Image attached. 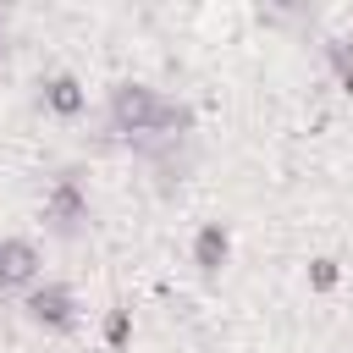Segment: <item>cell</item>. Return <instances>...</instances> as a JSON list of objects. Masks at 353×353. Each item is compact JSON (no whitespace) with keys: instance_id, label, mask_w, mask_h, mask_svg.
<instances>
[{"instance_id":"obj_1","label":"cell","mask_w":353,"mask_h":353,"mask_svg":"<svg viewBox=\"0 0 353 353\" xmlns=\"http://www.w3.org/2000/svg\"><path fill=\"white\" fill-rule=\"evenodd\" d=\"M105 127H110V138L132 143L138 154L165 160V154H176V143H188L193 110L149 83H116L105 94Z\"/></svg>"},{"instance_id":"obj_2","label":"cell","mask_w":353,"mask_h":353,"mask_svg":"<svg viewBox=\"0 0 353 353\" xmlns=\"http://www.w3.org/2000/svg\"><path fill=\"white\" fill-rule=\"evenodd\" d=\"M39 221H44V232H50V237H61V243H72V237H83V232H88V188H83V176H77V171H61V176L44 188Z\"/></svg>"},{"instance_id":"obj_3","label":"cell","mask_w":353,"mask_h":353,"mask_svg":"<svg viewBox=\"0 0 353 353\" xmlns=\"http://www.w3.org/2000/svg\"><path fill=\"white\" fill-rule=\"evenodd\" d=\"M22 314H28V325H39L44 336H72L77 320H83L77 292H72L66 281H33V287L22 292Z\"/></svg>"},{"instance_id":"obj_4","label":"cell","mask_w":353,"mask_h":353,"mask_svg":"<svg viewBox=\"0 0 353 353\" xmlns=\"http://www.w3.org/2000/svg\"><path fill=\"white\" fill-rule=\"evenodd\" d=\"M44 265H39V248L28 243V237H0V298H17V292H28L33 281H44L39 276Z\"/></svg>"},{"instance_id":"obj_5","label":"cell","mask_w":353,"mask_h":353,"mask_svg":"<svg viewBox=\"0 0 353 353\" xmlns=\"http://www.w3.org/2000/svg\"><path fill=\"white\" fill-rule=\"evenodd\" d=\"M39 105H44L50 116H61V121H77V116L88 110V88H83L72 72H50V77L39 83Z\"/></svg>"},{"instance_id":"obj_6","label":"cell","mask_w":353,"mask_h":353,"mask_svg":"<svg viewBox=\"0 0 353 353\" xmlns=\"http://www.w3.org/2000/svg\"><path fill=\"white\" fill-rule=\"evenodd\" d=\"M226 259H232V232H226L221 221H204V226L193 232V265H199V276L215 281V276L226 270Z\"/></svg>"},{"instance_id":"obj_7","label":"cell","mask_w":353,"mask_h":353,"mask_svg":"<svg viewBox=\"0 0 353 353\" xmlns=\"http://www.w3.org/2000/svg\"><path fill=\"white\" fill-rule=\"evenodd\" d=\"M325 66L342 94H353V39H325Z\"/></svg>"},{"instance_id":"obj_8","label":"cell","mask_w":353,"mask_h":353,"mask_svg":"<svg viewBox=\"0 0 353 353\" xmlns=\"http://www.w3.org/2000/svg\"><path fill=\"white\" fill-rule=\"evenodd\" d=\"M127 336H132V314L127 309H110L105 314V347H127Z\"/></svg>"},{"instance_id":"obj_9","label":"cell","mask_w":353,"mask_h":353,"mask_svg":"<svg viewBox=\"0 0 353 353\" xmlns=\"http://www.w3.org/2000/svg\"><path fill=\"white\" fill-rule=\"evenodd\" d=\"M309 287H320V292L336 287V259H314V265H309Z\"/></svg>"},{"instance_id":"obj_10","label":"cell","mask_w":353,"mask_h":353,"mask_svg":"<svg viewBox=\"0 0 353 353\" xmlns=\"http://www.w3.org/2000/svg\"><path fill=\"white\" fill-rule=\"evenodd\" d=\"M0 55H6V11H0Z\"/></svg>"}]
</instances>
